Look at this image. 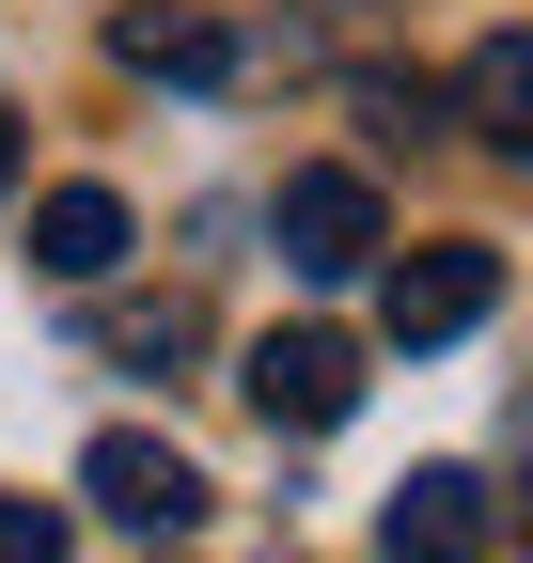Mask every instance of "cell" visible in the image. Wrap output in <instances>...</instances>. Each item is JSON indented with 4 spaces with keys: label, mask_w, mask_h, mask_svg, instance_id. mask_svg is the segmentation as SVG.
<instances>
[{
    "label": "cell",
    "mask_w": 533,
    "mask_h": 563,
    "mask_svg": "<svg viewBox=\"0 0 533 563\" xmlns=\"http://www.w3.org/2000/svg\"><path fill=\"white\" fill-rule=\"evenodd\" d=\"M126 63L205 95V79H236V32H220V16H126Z\"/></svg>",
    "instance_id": "cell-8"
},
{
    "label": "cell",
    "mask_w": 533,
    "mask_h": 563,
    "mask_svg": "<svg viewBox=\"0 0 533 563\" xmlns=\"http://www.w3.org/2000/svg\"><path fill=\"white\" fill-rule=\"evenodd\" d=\"M79 485H95V517H126V532H188V517H205V470H188L173 439H142V422H110V439L79 454Z\"/></svg>",
    "instance_id": "cell-3"
},
{
    "label": "cell",
    "mask_w": 533,
    "mask_h": 563,
    "mask_svg": "<svg viewBox=\"0 0 533 563\" xmlns=\"http://www.w3.org/2000/svg\"><path fill=\"white\" fill-rule=\"evenodd\" d=\"M377 548H392V563H471V548H487V485H471V470H409L392 517H377Z\"/></svg>",
    "instance_id": "cell-5"
},
{
    "label": "cell",
    "mask_w": 533,
    "mask_h": 563,
    "mask_svg": "<svg viewBox=\"0 0 533 563\" xmlns=\"http://www.w3.org/2000/svg\"><path fill=\"white\" fill-rule=\"evenodd\" d=\"M487 298H502V251L439 235V251H392V282H377V329H392V344H455V329H487Z\"/></svg>",
    "instance_id": "cell-1"
},
{
    "label": "cell",
    "mask_w": 533,
    "mask_h": 563,
    "mask_svg": "<svg viewBox=\"0 0 533 563\" xmlns=\"http://www.w3.org/2000/svg\"><path fill=\"white\" fill-rule=\"evenodd\" d=\"M392 235H377V188L361 173H283V266L298 282H361Z\"/></svg>",
    "instance_id": "cell-4"
},
{
    "label": "cell",
    "mask_w": 533,
    "mask_h": 563,
    "mask_svg": "<svg viewBox=\"0 0 533 563\" xmlns=\"http://www.w3.org/2000/svg\"><path fill=\"white\" fill-rule=\"evenodd\" d=\"M455 110H471L502 157H533V32H487L471 63H455Z\"/></svg>",
    "instance_id": "cell-7"
},
{
    "label": "cell",
    "mask_w": 533,
    "mask_h": 563,
    "mask_svg": "<svg viewBox=\"0 0 533 563\" xmlns=\"http://www.w3.org/2000/svg\"><path fill=\"white\" fill-rule=\"evenodd\" d=\"M251 407L298 422V439H329V422L361 407V344H346V329H266V344H251Z\"/></svg>",
    "instance_id": "cell-2"
},
{
    "label": "cell",
    "mask_w": 533,
    "mask_h": 563,
    "mask_svg": "<svg viewBox=\"0 0 533 563\" xmlns=\"http://www.w3.org/2000/svg\"><path fill=\"white\" fill-rule=\"evenodd\" d=\"M32 266H47V282H110V266H126V203H110V188H47V203H32Z\"/></svg>",
    "instance_id": "cell-6"
},
{
    "label": "cell",
    "mask_w": 533,
    "mask_h": 563,
    "mask_svg": "<svg viewBox=\"0 0 533 563\" xmlns=\"http://www.w3.org/2000/svg\"><path fill=\"white\" fill-rule=\"evenodd\" d=\"M0 563H63V501H0Z\"/></svg>",
    "instance_id": "cell-9"
}]
</instances>
